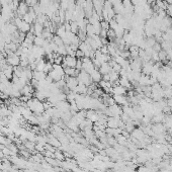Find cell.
Listing matches in <instances>:
<instances>
[{"label": "cell", "instance_id": "1", "mask_svg": "<svg viewBox=\"0 0 172 172\" xmlns=\"http://www.w3.org/2000/svg\"><path fill=\"white\" fill-rule=\"evenodd\" d=\"M27 106L31 110V112H33L34 115H42L46 110L43 101L37 99L36 97H31L27 102Z\"/></svg>", "mask_w": 172, "mask_h": 172}, {"label": "cell", "instance_id": "2", "mask_svg": "<svg viewBox=\"0 0 172 172\" xmlns=\"http://www.w3.org/2000/svg\"><path fill=\"white\" fill-rule=\"evenodd\" d=\"M48 76L50 77L54 82H58V81L64 79L66 76L65 72H64V67L62 65L53 64V69L48 73Z\"/></svg>", "mask_w": 172, "mask_h": 172}, {"label": "cell", "instance_id": "3", "mask_svg": "<svg viewBox=\"0 0 172 172\" xmlns=\"http://www.w3.org/2000/svg\"><path fill=\"white\" fill-rule=\"evenodd\" d=\"M77 80L79 84H83V85H85L87 87H89L92 83H94L92 81V78L90 76V74H88V73L85 71H83V70H81L79 74L77 75Z\"/></svg>", "mask_w": 172, "mask_h": 172}, {"label": "cell", "instance_id": "4", "mask_svg": "<svg viewBox=\"0 0 172 172\" xmlns=\"http://www.w3.org/2000/svg\"><path fill=\"white\" fill-rule=\"evenodd\" d=\"M78 49H79L80 51H82V53L84 54V56H85V57H88V58H90V59H93V58H94L95 51L89 46L88 43L81 42L79 44V48H78Z\"/></svg>", "mask_w": 172, "mask_h": 172}, {"label": "cell", "instance_id": "5", "mask_svg": "<svg viewBox=\"0 0 172 172\" xmlns=\"http://www.w3.org/2000/svg\"><path fill=\"white\" fill-rule=\"evenodd\" d=\"M81 61H82V70L87 72L88 74H91V73L96 69L94 64L92 62V59H90V58L84 57L83 59H81Z\"/></svg>", "mask_w": 172, "mask_h": 172}, {"label": "cell", "instance_id": "6", "mask_svg": "<svg viewBox=\"0 0 172 172\" xmlns=\"http://www.w3.org/2000/svg\"><path fill=\"white\" fill-rule=\"evenodd\" d=\"M77 58L75 56H70V55H66L63 57V67H70V68H76L77 64Z\"/></svg>", "mask_w": 172, "mask_h": 172}, {"label": "cell", "instance_id": "7", "mask_svg": "<svg viewBox=\"0 0 172 172\" xmlns=\"http://www.w3.org/2000/svg\"><path fill=\"white\" fill-rule=\"evenodd\" d=\"M6 63L12 67L18 66L20 64V57L16 53H13L12 52V53L6 55Z\"/></svg>", "mask_w": 172, "mask_h": 172}, {"label": "cell", "instance_id": "8", "mask_svg": "<svg viewBox=\"0 0 172 172\" xmlns=\"http://www.w3.org/2000/svg\"><path fill=\"white\" fill-rule=\"evenodd\" d=\"M28 10H30V6L27 4V2L25 1H19V4L18 6H17V9H16V16L20 17V18H22V16L24 15V14H27L28 12Z\"/></svg>", "mask_w": 172, "mask_h": 172}, {"label": "cell", "instance_id": "9", "mask_svg": "<svg viewBox=\"0 0 172 172\" xmlns=\"http://www.w3.org/2000/svg\"><path fill=\"white\" fill-rule=\"evenodd\" d=\"M94 59L97 61L98 63L100 64H103V63H106V62H109L110 60L112 59L109 55H105V54H102L99 50H97L95 52V55H94Z\"/></svg>", "mask_w": 172, "mask_h": 172}, {"label": "cell", "instance_id": "10", "mask_svg": "<svg viewBox=\"0 0 172 172\" xmlns=\"http://www.w3.org/2000/svg\"><path fill=\"white\" fill-rule=\"evenodd\" d=\"M112 97L115 99V103L118 104V105L122 106H127L130 105L129 100H128V96L126 95H119V94H112Z\"/></svg>", "mask_w": 172, "mask_h": 172}, {"label": "cell", "instance_id": "11", "mask_svg": "<svg viewBox=\"0 0 172 172\" xmlns=\"http://www.w3.org/2000/svg\"><path fill=\"white\" fill-rule=\"evenodd\" d=\"M65 81H66V86L70 89V91H74L75 88L78 86V80L77 77H70V76H65Z\"/></svg>", "mask_w": 172, "mask_h": 172}, {"label": "cell", "instance_id": "12", "mask_svg": "<svg viewBox=\"0 0 172 172\" xmlns=\"http://www.w3.org/2000/svg\"><path fill=\"white\" fill-rule=\"evenodd\" d=\"M128 90L122 87L119 84H115L112 85V94H119V95H126Z\"/></svg>", "mask_w": 172, "mask_h": 172}, {"label": "cell", "instance_id": "13", "mask_svg": "<svg viewBox=\"0 0 172 172\" xmlns=\"http://www.w3.org/2000/svg\"><path fill=\"white\" fill-rule=\"evenodd\" d=\"M98 70H99L101 75L103 76V75L109 74V73L112 71V65L109 64V62H106V63L101 64V66L98 68Z\"/></svg>", "mask_w": 172, "mask_h": 172}, {"label": "cell", "instance_id": "14", "mask_svg": "<svg viewBox=\"0 0 172 172\" xmlns=\"http://www.w3.org/2000/svg\"><path fill=\"white\" fill-rule=\"evenodd\" d=\"M118 84H119V85H122V87H125L127 90L133 89L132 83H131V81L128 79V77H119Z\"/></svg>", "mask_w": 172, "mask_h": 172}, {"label": "cell", "instance_id": "15", "mask_svg": "<svg viewBox=\"0 0 172 172\" xmlns=\"http://www.w3.org/2000/svg\"><path fill=\"white\" fill-rule=\"evenodd\" d=\"M64 72H65L66 76L70 77H77V75L79 74V70L76 68H70V67H64Z\"/></svg>", "mask_w": 172, "mask_h": 172}, {"label": "cell", "instance_id": "16", "mask_svg": "<svg viewBox=\"0 0 172 172\" xmlns=\"http://www.w3.org/2000/svg\"><path fill=\"white\" fill-rule=\"evenodd\" d=\"M90 76H91V78H92L93 82L96 83V84H98L101 80H102V75H101V73L99 72V70L98 69H95L94 71L90 74Z\"/></svg>", "mask_w": 172, "mask_h": 172}, {"label": "cell", "instance_id": "17", "mask_svg": "<svg viewBox=\"0 0 172 172\" xmlns=\"http://www.w3.org/2000/svg\"><path fill=\"white\" fill-rule=\"evenodd\" d=\"M46 77H47V74L45 72L37 71V70H34V75H33L34 79H36L37 81H42L44 79H46Z\"/></svg>", "mask_w": 172, "mask_h": 172}, {"label": "cell", "instance_id": "18", "mask_svg": "<svg viewBox=\"0 0 172 172\" xmlns=\"http://www.w3.org/2000/svg\"><path fill=\"white\" fill-rule=\"evenodd\" d=\"M47 40H45L42 36H36L34 40V46H39V47H43L46 44Z\"/></svg>", "mask_w": 172, "mask_h": 172}, {"label": "cell", "instance_id": "19", "mask_svg": "<svg viewBox=\"0 0 172 172\" xmlns=\"http://www.w3.org/2000/svg\"><path fill=\"white\" fill-rule=\"evenodd\" d=\"M158 56H159V61H160V62L166 63V61H169L168 57H167V54H166V52L164 50H161L160 52H158Z\"/></svg>", "mask_w": 172, "mask_h": 172}, {"label": "cell", "instance_id": "20", "mask_svg": "<svg viewBox=\"0 0 172 172\" xmlns=\"http://www.w3.org/2000/svg\"><path fill=\"white\" fill-rule=\"evenodd\" d=\"M52 42H53L54 44H56V45L58 47H60V46H64V43H63V40L61 39V37L59 36H54L53 37V40H52Z\"/></svg>", "mask_w": 172, "mask_h": 172}, {"label": "cell", "instance_id": "21", "mask_svg": "<svg viewBox=\"0 0 172 172\" xmlns=\"http://www.w3.org/2000/svg\"><path fill=\"white\" fill-rule=\"evenodd\" d=\"M52 69H53V63H52V62H49V61H47L46 66H45V68H44V72H45L46 74L48 75V73L50 72Z\"/></svg>", "mask_w": 172, "mask_h": 172}, {"label": "cell", "instance_id": "22", "mask_svg": "<svg viewBox=\"0 0 172 172\" xmlns=\"http://www.w3.org/2000/svg\"><path fill=\"white\" fill-rule=\"evenodd\" d=\"M75 57H76L77 59H83L85 56H84V54L82 53V51H80L79 49H78L76 51V53H75Z\"/></svg>", "mask_w": 172, "mask_h": 172}, {"label": "cell", "instance_id": "23", "mask_svg": "<svg viewBox=\"0 0 172 172\" xmlns=\"http://www.w3.org/2000/svg\"><path fill=\"white\" fill-rule=\"evenodd\" d=\"M153 50L155 51V52H160L162 50V48H161V44L160 43H156L155 45L153 46Z\"/></svg>", "mask_w": 172, "mask_h": 172}, {"label": "cell", "instance_id": "24", "mask_svg": "<svg viewBox=\"0 0 172 172\" xmlns=\"http://www.w3.org/2000/svg\"><path fill=\"white\" fill-rule=\"evenodd\" d=\"M166 13L169 17L172 18V5H168L167 8H166Z\"/></svg>", "mask_w": 172, "mask_h": 172}, {"label": "cell", "instance_id": "25", "mask_svg": "<svg viewBox=\"0 0 172 172\" xmlns=\"http://www.w3.org/2000/svg\"><path fill=\"white\" fill-rule=\"evenodd\" d=\"M147 4H149L150 6H154L156 4V0H147Z\"/></svg>", "mask_w": 172, "mask_h": 172}, {"label": "cell", "instance_id": "26", "mask_svg": "<svg viewBox=\"0 0 172 172\" xmlns=\"http://www.w3.org/2000/svg\"><path fill=\"white\" fill-rule=\"evenodd\" d=\"M165 1L168 5H172V0H165Z\"/></svg>", "mask_w": 172, "mask_h": 172}]
</instances>
